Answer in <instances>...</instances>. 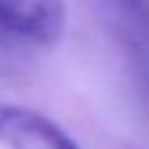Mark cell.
<instances>
[{"instance_id":"1","label":"cell","mask_w":149,"mask_h":149,"mask_svg":"<svg viewBox=\"0 0 149 149\" xmlns=\"http://www.w3.org/2000/svg\"><path fill=\"white\" fill-rule=\"evenodd\" d=\"M63 0H0V42L49 47L65 30Z\"/></svg>"},{"instance_id":"2","label":"cell","mask_w":149,"mask_h":149,"mask_svg":"<svg viewBox=\"0 0 149 149\" xmlns=\"http://www.w3.org/2000/svg\"><path fill=\"white\" fill-rule=\"evenodd\" d=\"M0 144L5 149H79L56 121L21 105H0Z\"/></svg>"},{"instance_id":"3","label":"cell","mask_w":149,"mask_h":149,"mask_svg":"<svg viewBox=\"0 0 149 149\" xmlns=\"http://www.w3.org/2000/svg\"><path fill=\"white\" fill-rule=\"evenodd\" d=\"M102 23L133 49L149 44V0H91Z\"/></svg>"}]
</instances>
